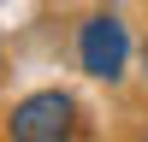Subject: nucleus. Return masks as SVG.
<instances>
[{
  "mask_svg": "<svg viewBox=\"0 0 148 142\" xmlns=\"http://www.w3.org/2000/svg\"><path fill=\"white\" fill-rule=\"evenodd\" d=\"M125 59H130V36L113 12H89L77 24V65L101 83H119L125 77Z\"/></svg>",
  "mask_w": 148,
  "mask_h": 142,
  "instance_id": "f257e3e1",
  "label": "nucleus"
},
{
  "mask_svg": "<svg viewBox=\"0 0 148 142\" xmlns=\"http://www.w3.org/2000/svg\"><path fill=\"white\" fill-rule=\"evenodd\" d=\"M6 130L18 142H59V136L77 130V101H71L65 89H36V95H24V101L12 106Z\"/></svg>",
  "mask_w": 148,
  "mask_h": 142,
  "instance_id": "f03ea898",
  "label": "nucleus"
},
{
  "mask_svg": "<svg viewBox=\"0 0 148 142\" xmlns=\"http://www.w3.org/2000/svg\"><path fill=\"white\" fill-rule=\"evenodd\" d=\"M0 71H6V53H0Z\"/></svg>",
  "mask_w": 148,
  "mask_h": 142,
  "instance_id": "7ed1b4c3",
  "label": "nucleus"
},
{
  "mask_svg": "<svg viewBox=\"0 0 148 142\" xmlns=\"http://www.w3.org/2000/svg\"><path fill=\"white\" fill-rule=\"evenodd\" d=\"M142 59H148V47H142Z\"/></svg>",
  "mask_w": 148,
  "mask_h": 142,
  "instance_id": "20e7f679",
  "label": "nucleus"
}]
</instances>
